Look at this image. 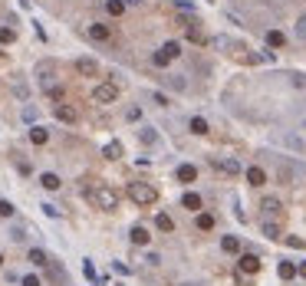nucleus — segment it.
Masks as SVG:
<instances>
[{"instance_id":"c9c22d12","label":"nucleus","mask_w":306,"mask_h":286,"mask_svg":"<svg viewBox=\"0 0 306 286\" xmlns=\"http://www.w3.org/2000/svg\"><path fill=\"white\" fill-rule=\"evenodd\" d=\"M13 96H17V99H23V102H27V96H30V89H27V86H20V82H17V86H13Z\"/></svg>"},{"instance_id":"4c0bfd02","label":"nucleus","mask_w":306,"mask_h":286,"mask_svg":"<svg viewBox=\"0 0 306 286\" xmlns=\"http://www.w3.org/2000/svg\"><path fill=\"white\" fill-rule=\"evenodd\" d=\"M145 263H148V266H158V263H162V253H145Z\"/></svg>"},{"instance_id":"20e7f679","label":"nucleus","mask_w":306,"mask_h":286,"mask_svg":"<svg viewBox=\"0 0 306 286\" xmlns=\"http://www.w3.org/2000/svg\"><path fill=\"white\" fill-rule=\"evenodd\" d=\"M86 36H89V40H96V43H109V40H112V30L106 26V23H89V26H86Z\"/></svg>"},{"instance_id":"8fccbe9b","label":"nucleus","mask_w":306,"mask_h":286,"mask_svg":"<svg viewBox=\"0 0 306 286\" xmlns=\"http://www.w3.org/2000/svg\"><path fill=\"white\" fill-rule=\"evenodd\" d=\"M0 266H3V253H0Z\"/></svg>"},{"instance_id":"ea45409f","label":"nucleus","mask_w":306,"mask_h":286,"mask_svg":"<svg viewBox=\"0 0 306 286\" xmlns=\"http://www.w3.org/2000/svg\"><path fill=\"white\" fill-rule=\"evenodd\" d=\"M23 286H40V276H36V273H27V276H23Z\"/></svg>"},{"instance_id":"9b49d317","label":"nucleus","mask_w":306,"mask_h":286,"mask_svg":"<svg viewBox=\"0 0 306 286\" xmlns=\"http://www.w3.org/2000/svg\"><path fill=\"white\" fill-rule=\"evenodd\" d=\"M247 181H250L253 187H260V184H267V171H263V168H247Z\"/></svg>"},{"instance_id":"e433bc0d","label":"nucleus","mask_w":306,"mask_h":286,"mask_svg":"<svg viewBox=\"0 0 306 286\" xmlns=\"http://www.w3.org/2000/svg\"><path fill=\"white\" fill-rule=\"evenodd\" d=\"M286 243H290L293 250H303V247H306V240H303V237H286Z\"/></svg>"},{"instance_id":"dca6fc26","label":"nucleus","mask_w":306,"mask_h":286,"mask_svg":"<svg viewBox=\"0 0 306 286\" xmlns=\"http://www.w3.org/2000/svg\"><path fill=\"white\" fill-rule=\"evenodd\" d=\"M197 178V168L195 165H178V181H185V184H191Z\"/></svg>"},{"instance_id":"423d86ee","label":"nucleus","mask_w":306,"mask_h":286,"mask_svg":"<svg viewBox=\"0 0 306 286\" xmlns=\"http://www.w3.org/2000/svg\"><path fill=\"white\" fill-rule=\"evenodd\" d=\"M56 119H59V122H66V125H76V119H79V115H76V109H73V105H69V102H56Z\"/></svg>"},{"instance_id":"cd10ccee","label":"nucleus","mask_w":306,"mask_h":286,"mask_svg":"<svg viewBox=\"0 0 306 286\" xmlns=\"http://www.w3.org/2000/svg\"><path fill=\"white\" fill-rule=\"evenodd\" d=\"M267 43H270V46H283V43H286V36L280 33V30H270V33H267Z\"/></svg>"},{"instance_id":"5701e85b","label":"nucleus","mask_w":306,"mask_h":286,"mask_svg":"<svg viewBox=\"0 0 306 286\" xmlns=\"http://www.w3.org/2000/svg\"><path fill=\"white\" fill-rule=\"evenodd\" d=\"M27 257H30V263H36V266H46V263H50V257H46L43 250H36V247H33Z\"/></svg>"},{"instance_id":"a878e982","label":"nucleus","mask_w":306,"mask_h":286,"mask_svg":"<svg viewBox=\"0 0 306 286\" xmlns=\"http://www.w3.org/2000/svg\"><path fill=\"white\" fill-rule=\"evenodd\" d=\"M197 231H214V217L211 214H197Z\"/></svg>"},{"instance_id":"49530a36","label":"nucleus","mask_w":306,"mask_h":286,"mask_svg":"<svg viewBox=\"0 0 306 286\" xmlns=\"http://www.w3.org/2000/svg\"><path fill=\"white\" fill-rule=\"evenodd\" d=\"M290 79H293V86H306V76H300V73H293Z\"/></svg>"},{"instance_id":"4be33fe9","label":"nucleus","mask_w":306,"mask_h":286,"mask_svg":"<svg viewBox=\"0 0 306 286\" xmlns=\"http://www.w3.org/2000/svg\"><path fill=\"white\" fill-rule=\"evenodd\" d=\"M188 40H195V43H204V33L197 30V20H188Z\"/></svg>"},{"instance_id":"79ce46f5","label":"nucleus","mask_w":306,"mask_h":286,"mask_svg":"<svg viewBox=\"0 0 306 286\" xmlns=\"http://www.w3.org/2000/svg\"><path fill=\"white\" fill-rule=\"evenodd\" d=\"M296 33H300V36H306V13L300 17V20H296Z\"/></svg>"},{"instance_id":"72a5a7b5","label":"nucleus","mask_w":306,"mask_h":286,"mask_svg":"<svg viewBox=\"0 0 306 286\" xmlns=\"http://www.w3.org/2000/svg\"><path fill=\"white\" fill-rule=\"evenodd\" d=\"M13 40H17V33H13L10 26H3V30H0V43H13Z\"/></svg>"},{"instance_id":"de8ad7c7","label":"nucleus","mask_w":306,"mask_h":286,"mask_svg":"<svg viewBox=\"0 0 306 286\" xmlns=\"http://www.w3.org/2000/svg\"><path fill=\"white\" fill-rule=\"evenodd\" d=\"M296 273H300V276H303V280H306V260H303V263H300V266H296Z\"/></svg>"},{"instance_id":"3c124183","label":"nucleus","mask_w":306,"mask_h":286,"mask_svg":"<svg viewBox=\"0 0 306 286\" xmlns=\"http://www.w3.org/2000/svg\"><path fill=\"white\" fill-rule=\"evenodd\" d=\"M303 129H306V119H303Z\"/></svg>"},{"instance_id":"6e6552de","label":"nucleus","mask_w":306,"mask_h":286,"mask_svg":"<svg viewBox=\"0 0 306 286\" xmlns=\"http://www.w3.org/2000/svg\"><path fill=\"white\" fill-rule=\"evenodd\" d=\"M214 168H221V171H224V175H241L244 168H241V161H237V158H214Z\"/></svg>"},{"instance_id":"a211bd4d","label":"nucleus","mask_w":306,"mask_h":286,"mask_svg":"<svg viewBox=\"0 0 306 286\" xmlns=\"http://www.w3.org/2000/svg\"><path fill=\"white\" fill-rule=\"evenodd\" d=\"M191 132H195V135H208V132H211V125L201 119V115H195V119H191Z\"/></svg>"},{"instance_id":"4468645a","label":"nucleus","mask_w":306,"mask_h":286,"mask_svg":"<svg viewBox=\"0 0 306 286\" xmlns=\"http://www.w3.org/2000/svg\"><path fill=\"white\" fill-rule=\"evenodd\" d=\"M221 250L224 253H241V240H237L234 234H227V237H221Z\"/></svg>"},{"instance_id":"f3484780","label":"nucleus","mask_w":306,"mask_h":286,"mask_svg":"<svg viewBox=\"0 0 306 286\" xmlns=\"http://www.w3.org/2000/svg\"><path fill=\"white\" fill-rule=\"evenodd\" d=\"M155 227L165 231V234H171V231H175V220L168 217V214H155Z\"/></svg>"},{"instance_id":"f8f14e48","label":"nucleus","mask_w":306,"mask_h":286,"mask_svg":"<svg viewBox=\"0 0 306 286\" xmlns=\"http://www.w3.org/2000/svg\"><path fill=\"white\" fill-rule=\"evenodd\" d=\"M40 184H43L46 191H56V187L63 184V178L56 175V171H46V175H40Z\"/></svg>"},{"instance_id":"c756f323","label":"nucleus","mask_w":306,"mask_h":286,"mask_svg":"<svg viewBox=\"0 0 306 286\" xmlns=\"http://www.w3.org/2000/svg\"><path fill=\"white\" fill-rule=\"evenodd\" d=\"M139 138H142L145 145H152V142H158V132H155V129H142V132H139Z\"/></svg>"},{"instance_id":"58836bf2","label":"nucleus","mask_w":306,"mask_h":286,"mask_svg":"<svg viewBox=\"0 0 306 286\" xmlns=\"http://www.w3.org/2000/svg\"><path fill=\"white\" fill-rule=\"evenodd\" d=\"M125 119H129V122H139V119H142V109H139V105H132V109H129V115H125Z\"/></svg>"},{"instance_id":"09e8293b","label":"nucleus","mask_w":306,"mask_h":286,"mask_svg":"<svg viewBox=\"0 0 306 286\" xmlns=\"http://www.w3.org/2000/svg\"><path fill=\"white\" fill-rule=\"evenodd\" d=\"M122 3H125V7H139L142 0H122Z\"/></svg>"},{"instance_id":"a19ab883","label":"nucleus","mask_w":306,"mask_h":286,"mask_svg":"<svg viewBox=\"0 0 306 286\" xmlns=\"http://www.w3.org/2000/svg\"><path fill=\"white\" fill-rule=\"evenodd\" d=\"M50 99H53V102H63V89L53 86V89H50Z\"/></svg>"},{"instance_id":"f257e3e1","label":"nucleus","mask_w":306,"mask_h":286,"mask_svg":"<svg viewBox=\"0 0 306 286\" xmlns=\"http://www.w3.org/2000/svg\"><path fill=\"white\" fill-rule=\"evenodd\" d=\"M86 198H89L92 208H102V210H115L119 208V194H115L112 187H106V184H89Z\"/></svg>"},{"instance_id":"7c9ffc66","label":"nucleus","mask_w":306,"mask_h":286,"mask_svg":"<svg viewBox=\"0 0 306 286\" xmlns=\"http://www.w3.org/2000/svg\"><path fill=\"white\" fill-rule=\"evenodd\" d=\"M13 210H17V208H13L10 201H3V198H0V217H13Z\"/></svg>"},{"instance_id":"6ab92c4d","label":"nucleus","mask_w":306,"mask_h":286,"mask_svg":"<svg viewBox=\"0 0 306 286\" xmlns=\"http://www.w3.org/2000/svg\"><path fill=\"white\" fill-rule=\"evenodd\" d=\"M162 53L168 56V59H178V56H181V43H175V40H168V43L162 46Z\"/></svg>"},{"instance_id":"7ed1b4c3","label":"nucleus","mask_w":306,"mask_h":286,"mask_svg":"<svg viewBox=\"0 0 306 286\" xmlns=\"http://www.w3.org/2000/svg\"><path fill=\"white\" fill-rule=\"evenodd\" d=\"M119 99V86H115V82H99L96 89H92V102H96V105H109V102H115Z\"/></svg>"},{"instance_id":"a18cd8bd","label":"nucleus","mask_w":306,"mask_h":286,"mask_svg":"<svg viewBox=\"0 0 306 286\" xmlns=\"http://www.w3.org/2000/svg\"><path fill=\"white\" fill-rule=\"evenodd\" d=\"M17 168H20V175H30V171H33L30 161H17Z\"/></svg>"},{"instance_id":"0eeeda50","label":"nucleus","mask_w":306,"mask_h":286,"mask_svg":"<svg viewBox=\"0 0 306 286\" xmlns=\"http://www.w3.org/2000/svg\"><path fill=\"white\" fill-rule=\"evenodd\" d=\"M76 73L79 76H99V63L96 59H89V56H79L76 59Z\"/></svg>"},{"instance_id":"39448f33","label":"nucleus","mask_w":306,"mask_h":286,"mask_svg":"<svg viewBox=\"0 0 306 286\" xmlns=\"http://www.w3.org/2000/svg\"><path fill=\"white\" fill-rule=\"evenodd\" d=\"M237 266H241V273H257V270H260V257H257V253H241V257H237Z\"/></svg>"},{"instance_id":"2f4dec72","label":"nucleus","mask_w":306,"mask_h":286,"mask_svg":"<svg viewBox=\"0 0 306 286\" xmlns=\"http://www.w3.org/2000/svg\"><path fill=\"white\" fill-rule=\"evenodd\" d=\"M152 63H155V66H168L171 59H168V56H165L162 50H155V53H152Z\"/></svg>"},{"instance_id":"2eb2a0df","label":"nucleus","mask_w":306,"mask_h":286,"mask_svg":"<svg viewBox=\"0 0 306 286\" xmlns=\"http://www.w3.org/2000/svg\"><path fill=\"white\" fill-rule=\"evenodd\" d=\"M129 240H132V243H139V247H145V243L152 240V234L145 231V227H132V234H129Z\"/></svg>"},{"instance_id":"c03bdc74","label":"nucleus","mask_w":306,"mask_h":286,"mask_svg":"<svg viewBox=\"0 0 306 286\" xmlns=\"http://www.w3.org/2000/svg\"><path fill=\"white\" fill-rule=\"evenodd\" d=\"M83 270H86V276H89V280H96V266L89 263V260H86V263H83Z\"/></svg>"},{"instance_id":"412c9836","label":"nucleus","mask_w":306,"mask_h":286,"mask_svg":"<svg viewBox=\"0 0 306 286\" xmlns=\"http://www.w3.org/2000/svg\"><path fill=\"white\" fill-rule=\"evenodd\" d=\"M181 204H185L188 210H201V194H195V191H191V194H185V198H181Z\"/></svg>"},{"instance_id":"f704fd0d","label":"nucleus","mask_w":306,"mask_h":286,"mask_svg":"<svg viewBox=\"0 0 306 286\" xmlns=\"http://www.w3.org/2000/svg\"><path fill=\"white\" fill-rule=\"evenodd\" d=\"M165 82H168L171 89H185V86H188L185 79H178V76H165Z\"/></svg>"},{"instance_id":"f03ea898","label":"nucleus","mask_w":306,"mask_h":286,"mask_svg":"<svg viewBox=\"0 0 306 286\" xmlns=\"http://www.w3.org/2000/svg\"><path fill=\"white\" fill-rule=\"evenodd\" d=\"M129 198L135 201V204H155V198H158V191H155L152 184H145V181H132L129 184Z\"/></svg>"},{"instance_id":"37998d69","label":"nucleus","mask_w":306,"mask_h":286,"mask_svg":"<svg viewBox=\"0 0 306 286\" xmlns=\"http://www.w3.org/2000/svg\"><path fill=\"white\" fill-rule=\"evenodd\" d=\"M23 122H36V109H33V105L30 109H23Z\"/></svg>"},{"instance_id":"393cba45","label":"nucleus","mask_w":306,"mask_h":286,"mask_svg":"<svg viewBox=\"0 0 306 286\" xmlns=\"http://www.w3.org/2000/svg\"><path fill=\"white\" fill-rule=\"evenodd\" d=\"M106 10H109L112 17H122V13H125V3H122V0H106Z\"/></svg>"},{"instance_id":"aec40b11","label":"nucleus","mask_w":306,"mask_h":286,"mask_svg":"<svg viewBox=\"0 0 306 286\" xmlns=\"http://www.w3.org/2000/svg\"><path fill=\"white\" fill-rule=\"evenodd\" d=\"M102 155H106L109 161H115V158H122V145L119 142H109L106 148H102Z\"/></svg>"},{"instance_id":"b1692460","label":"nucleus","mask_w":306,"mask_h":286,"mask_svg":"<svg viewBox=\"0 0 306 286\" xmlns=\"http://www.w3.org/2000/svg\"><path fill=\"white\" fill-rule=\"evenodd\" d=\"M277 273H280V280H293V276H296V266L290 263V260H283V263H280V270H277Z\"/></svg>"},{"instance_id":"1a4fd4ad","label":"nucleus","mask_w":306,"mask_h":286,"mask_svg":"<svg viewBox=\"0 0 306 286\" xmlns=\"http://www.w3.org/2000/svg\"><path fill=\"white\" fill-rule=\"evenodd\" d=\"M260 210H263V217L270 220V217H280V210H283V204H280V201H277V198H263Z\"/></svg>"},{"instance_id":"9d476101","label":"nucleus","mask_w":306,"mask_h":286,"mask_svg":"<svg viewBox=\"0 0 306 286\" xmlns=\"http://www.w3.org/2000/svg\"><path fill=\"white\" fill-rule=\"evenodd\" d=\"M30 142H33V145H46V142H50V129H43V125H33V129H30Z\"/></svg>"},{"instance_id":"c85d7f7f","label":"nucleus","mask_w":306,"mask_h":286,"mask_svg":"<svg viewBox=\"0 0 306 286\" xmlns=\"http://www.w3.org/2000/svg\"><path fill=\"white\" fill-rule=\"evenodd\" d=\"M23 237H27V227H23V224H13V227H10V240H13V243H20Z\"/></svg>"},{"instance_id":"bb28decb","label":"nucleus","mask_w":306,"mask_h":286,"mask_svg":"<svg viewBox=\"0 0 306 286\" xmlns=\"http://www.w3.org/2000/svg\"><path fill=\"white\" fill-rule=\"evenodd\" d=\"M40 208H43V214H46V217H63V210H59V204H50V201H46V204H40Z\"/></svg>"},{"instance_id":"ddd939ff","label":"nucleus","mask_w":306,"mask_h":286,"mask_svg":"<svg viewBox=\"0 0 306 286\" xmlns=\"http://www.w3.org/2000/svg\"><path fill=\"white\" fill-rule=\"evenodd\" d=\"M260 234L267 237V240H280V224H277V220H263Z\"/></svg>"},{"instance_id":"473e14b6","label":"nucleus","mask_w":306,"mask_h":286,"mask_svg":"<svg viewBox=\"0 0 306 286\" xmlns=\"http://www.w3.org/2000/svg\"><path fill=\"white\" fill-rule=\"evenodd\" d=\"M211 46H221V50H227V46H234V40H230V36H214V40H211Z\"/></svg>"}]
</instances>
